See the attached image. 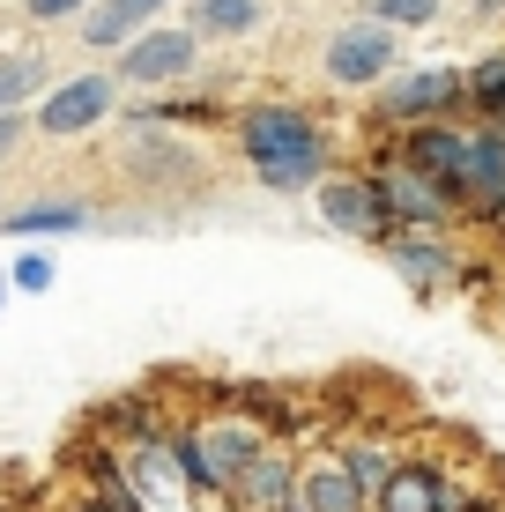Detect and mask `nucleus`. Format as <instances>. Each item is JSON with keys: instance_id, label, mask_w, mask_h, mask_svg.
<instances>
[{"instance_id": "1", "label": "nucleus", "mask_w": 505, "mask_h": 512, "mask_svg": "<svg viewBox=\"0 0 505 512\" xmlns=\"http://www.w3.org/2000/svg\"><path fill=\"white\" fill-rule=\"evenodd\" d=\"M246 156H253V171L268 186H283V193H298L320 179V127H312L305 112H290V104H260V112H246Z\"/></svg>"}, {"instance_id": "2", "label": "nucleus", "mask_w": 505, "mask_h": 512, "mask_svg": "<svg viewBox=\"0 0 505 512\" xmlns=\"http://www.w3.org/2000/svg\"><path fill=\"white\" fill-rule=\"evenodd\" d=\"M409 164H424L446 193H505V141L498 134H454V127H424L409 141Z\"/></svg>"}, {"instance_id": "3", "label": "nucleus", "mask_w": 505, "mask_h": 512, "mask_svg": "<svg viewBox=\"0 0 505 512\" xmlns=\"http://www.w3.org/2000/svg\"><path fill=\"white\" fill-rule=\"evenodd\" d=\"M387 67H394V23H379V15L372 23H350L335 45H327V75L350 82V90L357 82H379Z\"/></svg>"}, {"instance_id": "4", "label": "nucleus", "mask_w": 505, "mask_h": 512, "mask_svg": "<svg viewBox=\"0 0 505 512\" xmlns=\"http://www.w3.org/2000/svg\"><path fill=\"white\" fill-rule=\"evenodd\" d=\"M104 112H112V82H104V75H75V82H60V90L38 104V127H45L52 141H67V134L97 127Z\"/></svg>"}, {"instance_id": "5", "label": "nucleus", "mask_w": 505, "mask_h": 512, "mask_svg": "<svg viewBox=\"0 0 505 512\" xmlns=\"http://www.w3.org/2000/svg\"><path fill=\"white\" fill-rule=\"evenodd\" d=\"M194 52H201L194 30H149V38H127L119 75L127 82H179L186 67H194Z\"/></svg>"}, {"instance_id": "6", "label": "nucleus", "mask_w": 505, "mask_h": 512, "mask_svg": "<svg viewBox=\"0 0 505 512\" xmlns=\"http://www.w3.org/2000/svg\"><path fill=\"white\" fill-rule=\"evenodd\" d=\"M320 216L335 223V231L372 238L379 223H387V208H379V186H327V193H320Z\"/></svg>"}, {"instance_id": "7", "label": "nucleus", "mask_w": 505, "mask_h": 512, "mask_svg": "<svg viewBox=\"0 0 505 512\" xmlns=\"http://www.w3.org/2000/svg\"><path fill=\"white\" fill-rule=\"evenodd\" d=\"M454 97H461V75L424 67V75H409V82H394V90H387V112L416 119V112H439V104H454Z\"/></svg>"}, {"instance_id": "8", "label": "nucleus", "mask_w": 505, "mask_h": 512, "mask_svg": "<svg viewBox=\"0 0 505 512\" xmlns=\"http://www.w3.org/2000/svg\"><path fill=\"white\" fill-rule=\"evenodd\" d=\"M379 201L402 208V216H439V208H446V186L431 179L424 164H409V171H394V179L379 186Z\"/></svg>"}, {"instance_id": "9", "label": "nucleus", "mask_w": 505, "mask_h": 512, "mask_svg": "<svg viewBox=\"0 0 505 512\" xmlns=\"http://www.w3.org/2000/svg\"><path fill=\"white\" fill-rule=\"evenodd\" d=\"M156 8H164V0H104L90 23H82V38H90V45H127Z\"/></svg>"}, {"instance_id": "10", "label": "nucleus", "mask_w": 505, "mask_h": 512, "mask_svg": "<svg viewBox=\"0 0 505 512\" xmlns=\"http://www.w3.org/2000/svg\"><path fill=\"white\" fill-rule=\"evenodd\" d=\"M305 512H364L357 505V475L342 468V461H320L305 475Z\"/></svg>"}, {"instance_id": "11", "label": "nucleus", "mask_w": 505, "mask_h": 512, "mask_svg": "<svg viewBox=\"0 0 505 512\" xmlns=\"http://www.w3.org/2000/svg\"><path fill=\"white\" fill-rule=\"evenodd\" d=\"M446 505H461V498H446L439 475H424V468L387 475V512H446Z\"/></svg>"}, {"instance_id": "12", "label": "nucleus", "mask_w": 505, "mask_h": 512, "mask_svg": "<svg viewBox=\"0 0 505 512\" xmlns=\"http://www.w3.org/2000/svg\"><path fill=\"white\" fill-rule=\"evenodd\" d=\"M260 23V0H194V38H238Z\"/></svg>"}, {"instance_id": "13", "label": "nucleus", "mask_w": 505, "mask_h": 512, "mask_svg": "<svg viewBox=\"0 0 505 512\" xmlns=\"http://www.w3.org/2000/svg\"><path fill=\"white\" fill-rule=\"evenodd\" d=\"M186 461L201 468V483H223V475H238L253 461V446L238 438V446H216V431H201V438H186Z\"/></svg>"}, {"instance_id": "14", "label": "nucleus", "mask_w": 505, "mask_h": 512, "mask_svg": "<svg viewBox=\"0 0 505 512\" xmlns=\"http://www.w3.org/2000/svg\"><path fill=\"white\" fill-rule=\"evenodd\" d=\"M45 82V60H30V52H15V60H0V112H15L30 90Z\"/></svg>"}, {"instance_id": "15", "label": "nucleus", "mask_w": 505, "mask_h": 512, "mask_svg": "<svg viewBox=\"0 0 505 512\" xmlns=\"http://www.w3.org/2000/svg\"><path fill=\"white\" fill-rule=\"evenodd\" d=\"M82 208H30V216H15V231H75Z\"/></svg>"}, {"instance_id": "16", "label": "nucleus", "mask_w": 505, "mask_h": 512, "mask_svg": "<svg viewBox=\"0 0 505 512\" xmlns=\"http://www.w3.org/2000/svg\"><path fill=\"white\" fill-rule=\"evenodd\" d=\"M431 15H439V0H379V23H431Z\"/></svg>"}, {"instance_id": "17", "label": "nucleus", "mask_w": 505, "mask_h": 512, "mask_svg": "<svg viewBox=\"0 0 505 512\" xmlns=\"http://www.w3.org/2000/svg\"><path fill=\"white\" fill-rule=\"evenodd\" d=\"M468 90H476L483 104H491V112H505V60H491V67H476V82H468Z\"/></svg>"}, {"instance_id": "18", "label": "nucleus", "mask_w": 505, "mask_h": 512, "mask_svg": "<svg viewBox=\"0 0 505 512\" xmlns=\"http://www.w3.org/2000/svg\"><path fill=\"white\" fill-rule=\"evenodd\" d=\"M439 260H446L439 245H402V268H409L416 282H431V275H439Z\"/></svg>"}, {"instance_id": "19", "label": "nucleus", "mask_w": 505, "mask_h": 512, "mask_svg": "<svg viewBox=\"0 0 505 512\" xmlns=\"http://www.w3.org/2000/svg\"><path fill=\"white\" fill-rule=\"evenodd\" d=\"M82 0H30V15H38V23H60V15H75Z\"/></svg>"}, {"instance_id": "20", "label": "nucleus", "mask_w": 505, "mask_h": 512, "mask_svg": "<svg viewBox=\"0 0 505 512\" xmlns=\"http://www.w3.org/2000/svg\"><path fill=\"white\" fill-rule=\"evenodd\" d=\"M23 134H30L23 119H15V112H0V156H8V149H23Z\"/></svg>"}, {"instance_id": "21", "label": "nucleus", "mask_w": 505, "mask_h": 512, "mask_svg": "<svg viewBox=\"0 0 505 512\" xmlns=\"http://www.w3.org/2000/svg\"><path fill=\"white\" fill-rule=\"evenodd\" d=\"M476 8H483V15H491V8H505V0H476Z\"/></svg>"}]
</instances>
